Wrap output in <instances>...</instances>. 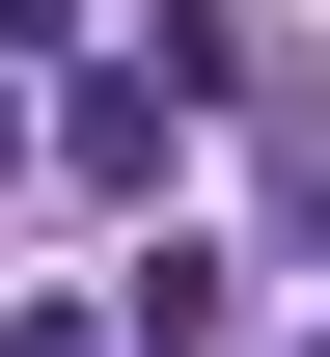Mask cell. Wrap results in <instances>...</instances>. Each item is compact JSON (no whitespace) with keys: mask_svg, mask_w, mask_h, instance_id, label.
Listing matches in <instances>:
<instances>
[{"mask_svg":"<svg viewBox=\"0 0 330 357\" xmlns=\"http://www.w3.org/2000/svg\"><path fill=\"white\" fill-rule=\"evenodd\" d=\"M303 357H330V330H303Z\"/></svg>","mask_w":330,"mask_h":357,"instance_id":"cell-4","label":"cell"},{"mask_svg":"<svg viewBox=\"0 0 330 357\" xmlns=\"http://www.w3.org/2000/svg\"><path fill=\"white\" fill-rule=\"evenodd\" d=\"M110 303H138V357H220V303H248V248H193V220H165L138 275H110Z\"/></svg>","mask_w":330,"mask_h":357,"instance_id":"cell-2","label":"cell"},{"mask_svg":"<svg viewBox=\"0 0 330 357\" xmlns=\"http://www.w3.org/2000/svg\"><path fill=\"white\" fill-rule=\"evenodd\" d=\"M303 275H330V192H303Z\"/></svg>","mask_w":330,"mask_h":357,"instance_id":"cell-3","label":"cell"},{"mask_svg":"<svg viewBox=\"0 0 330 357\" xmlns=\"http://www.w3.org/2000/svg\"><path fill=\"white\" fill-rule=\"evenodd\" d=\"M220 83H248V28H220V0H165V28L55 55V165H83V192H165V137L220 110Z\"/></svg>","mask_w":330,"mask_h":357,"instance_id":"cell-1","label":"cell"}]
</instances>
